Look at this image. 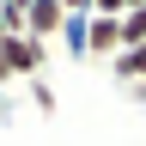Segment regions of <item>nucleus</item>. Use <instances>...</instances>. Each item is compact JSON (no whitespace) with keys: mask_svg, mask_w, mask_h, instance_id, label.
<instances>
[{"mask_svg":"<svg viewBox=\"0 0 146 146\" xmlns=\"http://www.w3.org/2000/svg\"><path fill=\"white\" fill-rule=\"evenodd\" d=\"M0 55H6L12 79H36L49 67V43H36V36H0Z\"/></svg>","mask_w":146,"mask_h":146,"instance_id":"f257e3e1","label":"nucleus"},{"mask_svg":"<svg viewBox=\"0 0 146 146\" xmlns=\"http://www.w3.org/2000/svg\"><path fill=\"white\" fill-rule=\"evenodd\" d=\"M116 55H122V18L91 12V31H85V61H116Z\"/></svg>","mask_w":146,"mask_h":146,"instance_id":"f03ea898","label":"nucleus"},{"mask_svg":"<svg viewBox=\"0 0 146 146\" xmlns=\"http://www.w3.org/2000/svg\"><path fill=\"white\" fill-rule=\"evenodd\" d=\"M61 25H67V6H61V0H31V6H25V36H36V43L61 36Z\"/></svg>","mask_w":146,"mask_h":146,"instance_id":"7ed1b4c3","label":"nucleus"},{"mask_svg":"<svg viewBox=\"0 0 146 146\" xmlns=\"http://www.w3.org/2000/svg\"><path fill=\"white\" fill-rule=\"evenodd\" d=\"M85 31H91V12H67V25H61V49L73 55V61H85Z\"/></svg>","mask_w":146,"mask_h":146,"instance_id":"20e7f679","label":"nucleus"},{"mask_svg":"<svg viewBox=\"0 0 146 146\" xmlns=\"http://www.w3.org/2000/svg\"><path fill=\"white\" fill-rule=\"evenodd\" d=\"M140 43H146V6L122 12V49H140Z\"/></svg>","mask_w":146,"mask_h":146,"instance_id":"39448f33","label":"nucleus"},{"mask_svg":"<svg viewBox=\"0 0 146 146\" xmlns=\"http://www.w3.org/2000/svg\"><path fill=\"white\" fill-rule=\"evenodd\" d=\"M91 12H104V18H122V12H128V0H91Z\"/></svg>","mask_w":146,"mask_h":146,"instance_id":"423d86ee","label":"nucleus"},{"mask_svg":"<svg viewBox=\"0 0 146 146\" xmlns=\"http://www.w3.org/2000/svg\"><path fill=\"white\" fill-rule=\"evenodd\" d=\"M140 6H146V0H128V12H140Z\"/></svg>","mask_w":146,"mask_h":146,"instance_id":"0eeeda50","label":"nucleus"}]
</instances>
